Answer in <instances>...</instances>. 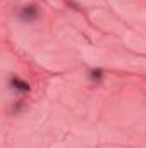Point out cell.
Returning a JSON list of instances; mask_svg holds the SVG:
<instances>
[{
    "instance_id": "2",
    "label": "cell",
    "mask_w": 146,
    "mask_h": 148,
    "mask_svg": "<svg viewBox=\"0 0 146 148\" xmlns=\"http://www.w3.org/2000/svg\"><path fill=\"white\" fill-rule=\"evenodd\" d=\"M12 86L16 88V90H19V91H29V84L28 83H24V81H21V79H17V77H12Z\"/></svg>"
},
{
    "instance_id": "1",
    "label": "cell",
    "mask_w": 146,
    "mask_h": 148,
    "mask_svg": "<svg viewBox=\"0 0 146 148\" xmlns=\"http://www.w3.org/2000/svg\"><path fill=\"white\" fill-rule=\"evenodd\" d=\"M19 17H21L23 21H35L38 17L36 5H28V7H24V9L19 12Z\"/></svg>"
}]
</instances>
